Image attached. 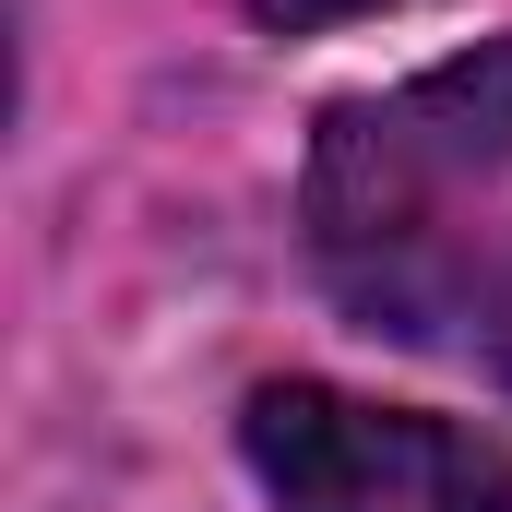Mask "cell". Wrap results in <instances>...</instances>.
<instances>
[{
  "label": "cell",
  "instance_id": "1",
  "mask_svg": "<svg viewBox=\"0 0 512 512\" xmlns=\"http://www.w3.org/2000/svg\"><path fill=\"white\" fill-rule=\"evenodd\" d=\"M501 191H512V36H477L382 96H334L298 167L322 298L382 346H477V298L512 239Z\"/></svg>",
  "mask_w": 512,
  "mask_h": 512
},
{
  "label": "cell",
  "instance_id": "2",
  "mask_svg": "<svg viewBox=\"0 0 512 512\" xmlns=\"http://www.w3.org/2000/svg\"><path fill=\"white\" fill-rule=\"evenodd\" d=\"M239 453L274 512H512V453L489 429L346 382H262L239 405Z\"/></svg>",
  "mask_w": 512,
  "mask_h": 512
},
{
  "label": "cell",
  "instance_id": "3",
  "mask_svg": "<svg viewBox=\"0 0 512 512\" xmlns=\"http://www.w3.org/2000/svg\"><path fill=\"white\" fill-rule=\"evenodd\" d=\"M370 12H405V0H251L262 36H334V24H370Z\"/></svg>",
  "mask_w": 512,
  "mask_h": 512
},
{
  "label": "cell",
  "instance_id": "4",
  "mask_svg": "<svg viewBox=\"0 0 512 512\" xmlns=\"http://www.w3.org/2000/svg\"><path fill=\"white\" fill-rule=\"evenodd\" d=\"M477 358H489L501 393H512V239H501V262H489V298H477Z\"/></svg>",
  "mask_w": 512,
  "mask_h": 512
}]
</instances>
